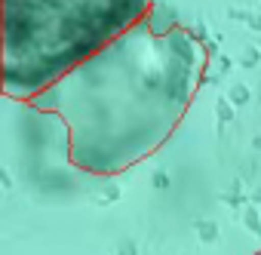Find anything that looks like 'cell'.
I'll return each instance as SVG.
<instances>
[{
  "instance_id": "6da1fadb",
  "label": "cell",
  "mask_w": 261,
  "mask_h": 255,
  "mask_svg": "<svg viewBox=\"0 0 261 255\" xmlns=\"http://www.w3.org/2000/svg\"><path fill=\"white\" fill-rule=\"evenodd\" d=\"M206 49L188 28H129L71 68L31 105L68 130V160L89 175H120L142 163L185 120L203 74Z\"/></svg>"
},
{
  "instance_id": "7a4b0ae2",
  "label": "cell",
  "mask_w": 261,
  "mask_h": 255,
  "mask_svg": "<svg viewBox=\"0 0 261 255\" xmlns=\"http://www.w3.org/2000/svg\"><path fill=\"white\" fill-rule=\"evenodd\" d=\"M148 13L151 0H4V92L37 98Z\"/></svg>"
},
{
  "instance_id": "3957f363",
  "label": "cell",
  "mask_w": 261,
  "mask_h": 255,
  "mask_svg": "<svg viewBox=\"0 0 261 255\" xmlns=\"http://www.w3.org/2000/svg\"><path fill=\"white\" fill-rule=\"evenodd\" d=\"M255 255H261V252H255Z\"/></svg>"
}]
</instances>
